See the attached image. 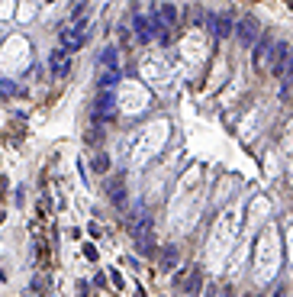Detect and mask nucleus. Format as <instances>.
I'll return each mask as SVG.
<instances>
[{"mask_svg":"<svg viewBox=\"0 0 293 297\" xmlns=\"http://www.w3.org/2000/svg\"><path fill=\"white\" fill-rule=\"evenodd\" d=\"M126 226H129V233H132V239L142 233H152V213H148V207L142 204H132V210L126 213Z\"/></svg>","mask_w":293,"mask_h":297,"instance_id":"obj_1","label":"nucleus"},{"mask_svg":"<svg viewBox=\"0 0 293 297\" xmlns=\"http://www.w3.org/2000/svg\"><path fill=\"white\" fill-rule=\"evenodd\" d=\"M174 287L187 291V297H197V291H200V268H197V265L181 268V272L174 275Z\"/></svg>","mask_w":293,"mask_h":297,"instance_id":"obj_2","label":"nucleus"},{"mask_svg":"<svg viewBox=\"0 0 293 297\" xmlns=\"http://www.w3.org/2000/svg\"><path fill=\"white\" fill-rule=\"evenodd\" d=\"M235 36H238V42H242V46H258V39H261V26H258V20H255V16H242V20H238V26H235Z\"/></svg>","mask_w":293,"mask_h":297,"instance_id":"obj_3","label":"nucleus"},{"mask_svg":"<svg viewBox=\"0 0 293 297\" xmlns=\"http://www.w3.org/2000/svg\"><path fill=\"white\" fill-rule=\"evenodd\" d=\"M271 58H274V39L271 36H261L258 46H255V68H258V71L271 68Z\"/></svg>","mask_w":293,"mask_h":297,"instance_id":"obj_4","label":"nucleus"},{"mask_svg":"<svg viewBox=\"0 0 293 297\" xmlns=\"http://www.w3.org/2000/svg\"><path fill=\"white\" fill-rule=\"evenodd\" d=\"M87 42V32H84V23H74L71 29L61 32V49L65 52H74V49H81Z\"/></svg>","mask_w":293,"mask_h":297,"instance_id":"obj_5","label":"nucleus"},{"mask_svg":"<svg viewBox=\"0 0 293 297\" xmlns=\"http://www.w3.org/2000/svg\"><path fill=\"white\" fill-rule=\"evenodd\" d=\"M113 113H116V97H113V91H100L97 94V103H94V117L97 120H113Z\"/></svg>","mask_w":293,"mask_h":297,"instance_id":"obj_6","label":"nucleus"},{"mask_svg":"<svg viewBox=\"0 0 293 297\" xmlns=\"http://www.w3.org/2000/svg\"><path fill=\"white\" fill-rule=\"evenodd\" d=\"M287 62H290V46L287 42H274V58H271V71L283 81L287 75Z\"/></svg>","mask_w":293,"mask_h":297,"instance_id":"obj_7","label":"nucleus"},{"mask_svg":"<svg viewBox=\"0 0 293 297\" xmlns=\"http://www.w3.org/2000/svg\"><path fill=\"white\" fill-rule=\"evenodd\" d=\"M136 29H139V39L142 42H148V39H155V32H158V16L152 13H136Z\"/></svg>","mask_w":293,"mask_h":297,"instance_id":"obj_8","label":"nucleus"},{"mask_svg":"<svg viewBox=\"0 0 293 297\" xmlns=\"http://www.w3.org/2000/svg\"><path fill=\"white\" fill-rule=\"evenodd\" d=\"M210 29L216 32L219 39L232 36V32H235V26H232V16H229V13H210Z\"/></svg>","mask_w":293,"mask_h":297,"instance_id":"obj_9","label":"nucleus"},{"mask_svg":"<svg viewBox=\"0 0 293 297\" xmlns=\"http://www.w3.org/2000/svg\"><path fill=\"white\" fill-rule=\"evenodd\" d=\"M106 194H110V200H113L116 207L126 204V188H122V178H119V174H113V178L106 181Z\"/></svg>","mask_w":293,"mask_h":297,"instance_id":"obj_10","label":"nucleus"},{"mask_svg":"<svg viewBox=\"0 0 293 297\" xmlns=\"http://www.w3.org/2000/svg\"><path fill=\"white\" fill-rule=\"evenodd\" d=\"M49 65H52V71H55L58 78H65V75H68V52H65V49H55V52L49 55Z\"/></svg>","mask_w":293,"mask_h":297,"instance_id":"obj_11","label":"nucleus"},{"mask_svg":"<svg viewBox=\"0 0 293 297\" xmlns=\"http://www.w3.org/2000/svg\"><path fill=\"white\" fill-rule=\"evenodd\" d=\"M158 265H161V272H174V265H177V249H174V246H164L161 255H158Z\"/></svg>","mask_w":293,"mask_h":297,"instance_id":"obj_12","label":"nucleus"},{"mask_svg":"<svg viewBox=\"0 0 293 297\" xmlns=\"http://www.w3.org/2000/svg\"><path fill=\"white\" fill-rule=\"evenodd\" d=\"M155 16H158V23L171 26V23L177 20V10H174V4H158V7H155Z\"/></svg>","mask_w":293,"mask_h":297,"instance_id":"obj_13","label":"nucleus"},{"mask_svg":"<svg viewBox=\"0 0 293 297\" xmlns=\"http://www.w3.org/2000/svg\"><path fill=\"white\" fill-rule=\"evenodd\" d=\"M136 252H139V255H152V252H155V236L152 233L136 236Z\"/></svg>","mask_w":293,"mask_h":297,"instance_id":"obj_14","label":"nucleus"},{"mask_svg":"<svg viewBox=\"0 0 293 297\" xmlns=\"http://www.w3.org/2000/svg\"><path fill=\"white\" fill-rule=\"evenodd\" d=\"M116 55H119V52H116V46H106V49H103L100 65L106 68V71H116Z\"/></svg>","mask_w":293,"mask_h":297,"instance_id":"obj_15","label":"nucleus"},{"mask_svg":"<svg viewBox=\"0 0 293 297\" xmlns=\"http://www.w3.org/2000/svg\"><path fill=\"white\" fill-rule=\"evenodd\" d=\"M116 84H119V68H116V71H106L100 81H97V87H100V91H113Z\"/></svg>","mask_w":293,"mask_h":297,"instance_id":"obj_16","label":"nucleus"},{"mask_svg":"<svg viewBox=\"0 0 293 297\" xmlns=\"http://www.w3.org/2000/svg\"><path fill=\"white\" fill-rule=\"evenodd\" d=\"M87 13H91V4H74V10H71V20H77V23H81Z\"/></svg>","mask_w":293,"mask_h":297,"instance_id":"obj_17","label":"nucleus"},{"mask_svg":"<svg viewBox=\"0 0 293 297\" xmlns=\"http://www.w3.org/2000/svg\"><path fill=\"white\" fill-rule=\"evenodd\" d=\"M94 168H97V171H106V168H110V159H106V155L100 152V155L94 159Z\"/></svg>","mask_w":293,"mask_h":297,"instance_id":"obj_18","label":"nucleus"},{"mask_svg":"<svg viewBox=\"0 0 293 297\" xmlns=\"http://www.w3.org/2000/svg\"><path fill=\"white\" fill-rule=\"evenodd\" d=\"M0 94H4V97H10V94H16L13 81H0Z\"/></svg>","mask_w":293,"mask_h":297,"instance_id":"obj_19","label":"nucleus"},{"mask_svg":"<svg viewBox=\"0 0 293 297\" xmlns=\"http://www.w3.org/2000/svg\"><path fill=\"white\" fill-rule=\"evenodd\" d=\"M274 297H287V291H283V287H277V291H274Z\"/></svg>","mask_w":293,"mask_h":297,"instance_id":"obj_20","label":"nucleus"},{"mask_svg":"<svg viewBox=\"0 0 293 297\" xmlns=\"http://www.w3.org/2000/svg\"><path fill=\"white\" fill-rule=\"evenodd\" d=\"M248 297H261V294H248Z\"/></svg>","mask_w":293,"mask_h":297,"instance_id":"obj_21","label":"nucleus"}]
</instances>
